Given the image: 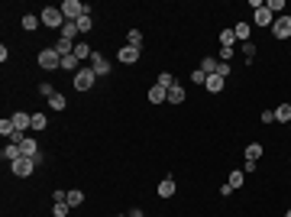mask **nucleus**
Wrapping results in <instances>:
<instances>
[{"label":"nucleus","mask_w":291,"mask_h":217,"mask_svg":"<svg viewBox=\"0 0 291 217\" xmlns=\"http://www.w3.org/2000/svg\"><path fill=\"white\" fill-rule=\"evenodd\" d=\"M217 39H220V49H233V46H236V32H233V26H230V30H220V36H217Z\"/></svg>","instance_id":"obj_15"},{"label":"nucleus","mask_w":291,"mask_h":217,"mask_svg":"<svg viewBox=\"0 0 291 217\" xmlns=\"http://www.w3.org/2000/svg\"><path fill=\"white\" fill-rule=\"evenodd\" d=\"M259 120H262L265 126H272V124H275V110H262V114H259Z\"/></svg>","instance_id":"obj_37"},{"label":"nucleus","mask_w":291,"mask_h":217,"mask_svg":"<svg viewBox=\"0 0 291 217\" xmlns=\"http://www.w3.org/2000/svg\"><path fill=\"white\" fill-rule=\"evenodd\" d=\"M155 85H159V88H165V91H169V88L175 85V78H172L169 71H162V75H159V81H155Z\"/></svg>","instance_id":"obj_34"},{"label":"nucleus","mask_w":291,"mask_h":217,"mask_svg":"<svg viewBox=\"0 0 291 217\" xmlns=\"http://www.w3.org/2000/svg\"><path fill=\"white\" fill-rule=\"evenodd\" d=\"M20 26H23L26 32H36L39 26H42V20H39V16H32V13H26L23 20H20Z\"/></svg>","instance_id":"obj_18"},{"label":"nucleus","mask_w":291,"mask_h":217,"mask_svg":"<svg viewBox=\"0 0 291 217\" xmlns=\"http://www.w3.org/2000/svg\"><path fill=\"white\" fill-rule=\"evenodd\" d=\"M262 153H265V146H262V143H249V146H246V162H259Z\"/></svg>","instance_id":"obj_14"},{"label":"nucleus","mask_w":291,"mask_h":217,"mask_svg":"<svg viewBox=\"0 0 291 217\" xmlns=\"http://www.w3.org/2000/svg\"><path fill=\"white\" fill-rule=\"evenodd\" d=\"M36 62H39V68H46V71H55V68H61V55L55 52V49H42Z\"/></svg>","instance_id":"obj_3"},{"label":"nucleus","mask_w":291,"mask_h":217,"mask_svg":"<svg viewBox=\"0 0 291 217\" xmlns=\"http://www.w3.org/2000/svg\"><path fill=\"white\" fill-rule=\"evenodd\" d=\"M175 194V179H162L159 182V198H172Z\"/></svg>","instance_id":"obj_22"},{"label":"nucleus","mask_w":291,"mask_h":217,"mask_svg":"<svg viewBox=\"0 0 291 217\" xmlns=\"http://www.w3.org/2000/svg\"><path fill=\"white\" fill-rule=\"evenodd\" d=\"M39 94H42V97L49 101V97H52V94H58V91H55V85H49V81H42V85H39Z\"/></svg>","instance_id":"obj_35"},{"label":"nucleus","mask_w":291,"mask_h":217,"mask_svg":"<svg viewBox=\"0 0 291 217\" xmlns=\"http://www.w3.org/2000/svg\"><path fill=\"white\" fill-rule=\"evenodd\" d=\"M243 182H246V172L233 169V172H230V182H227V185H230L233 191H239V188H243Z\"/></svg>","instance_id":"obj_23"},{"label":"nucleus","mask_w":291,"mask_h":217,"mask_svg":"<svg viewBox=\"0 0 291 217\" xmlns=\"http://www.w3.org/2000/svg\"><path fill=\"white\" fill-rule=\"evenodd\" d=\"M49 126V117L46 114H32V130H46Z\"/></svg>","instance_id":"obj_32"},{"label":"nucleus","mask_w":291,"mask_h":217,"mask_svg":"<svg viewBox=\"0 0 291 217\" xmlns=\"http://www.w3.org/2000/svg\"><path fill=\"white\" fill-rule=\"evenodd\" d=\"M94 81H97V75H94V68H91V65H85L81 71H75V88H78L81 94H85V91H91V88H94Z\"/></svg>","instance_id":"obj_2"},{"label":"nucleus","mask_w":291,"mask_h":217,"mask_svg":"<svg viewBox=\"0 0 291 217\" xmlns=\"http://www.w3.org/2000/svg\"><path fill=\"white\" fill-rule=\"evenodd\" d=\"M275 124H291V104H278L275 107Z\"/></svg>","instance_id":"obj_19"},{"label":"nucleus","mask_w":291,"mask_h":217,"mask_svg":"<svg viewBox=\"0 0 291 217\" xmlns=\"http://www.w3.org/2000/svg\"><path fill=\"white\" fill-rule=\"evenodd\" d=\"M78 32H81V36H85V32H91L94 30V20H91V13H85V16H81V20H78Z\"/></svg>","instance_id":"obj_26"},{"label":"nucleus","mask_w":291,"mask_h":217,"mask_svg":"<svg viewBox=\"0 0 291 217\" xmlns=\"http://www.w3.org/2000/svg\"><path fill=\"white\" fill-rule=\"evenodd\" d=\"M78 36H81V32H78L75 23H65V26H61V39H71V42H75Z\"/></svg>","instance_id":"obj_29"},{"label":"nucleus","mask_w":291,"mask_h":217,"mask_svg":"<svg viewBox=\"0 0 291 217\" xmlns=\"http://www.w3.org/2000/svg\"><path fill=\"white\" fill-rule=\"evenodd\" d=\"M217 65H220V59H214V55H207V59H201L198 68L204 71V75H217Z\"/></svg>","instance_id":"obj_16"},{"label":"nucleus","mask_w":291,"mask_h":217,"mask_svg":"<svg viewBox=\"0 0 291 217\" xmlns=\"http://www.w3.org/2000/svg\"><path fill=\"white\" fill-rule=\"evenodd\" d=\"M204 88H207V91H210V94H220L223 88H227V78H220V75H207Z\"/></svg>","instance_id":"obj_11"},{"label":"nucleus","mask_w":291,"mask_h":217,"mask_svg":"<svg viewBox=\"0 0 291 217\" xmlns=\"http://www.w3.org/2000/svg\"><path fill=\"white\" fill-rule=\"evenodd\" d=\"M91 55H94V49L87 46V42H78L75 46V59L78 62H91Z\"/></svg>","instance_id":"obj_17"},{"label":"nucleus","mask_w":291,"mask_h":217,"mask_svg":"<svg viewBox=\"0 0 291 217\" xmlns=\"http://www.w3.org/2000/svg\"><path fill=\"white\" fill-rule=\"evenodd\" d=\"M162 101H169V91H165V88H149V104H162Z\"/></svg>","instance_id":"obj_20"},{"label":"nucleus","mask_w":291,"mask_h":217,"mask_svg":"<svg viewBox=\"0 0 291 217\" xmlns=\"http://www.w3.org/2000/svg\"><path fill=\"white\" fill-rule=\"evenodd\" d=\"M169 104H184V88L178 85V81L169 88Z\"/></svg>","instance_id":"obj_21"},{"label":"nucleus","mask_w":291,"mask_h":217,"mask_svg":"<svg viewBox=\"0 0 291 217\" xmlns=\"http://www.w3.org/2000/svg\"><path fill=\"white\" fill-rule=\"evenodd\" d=\"M191 81H194V85H204V81H207V75H204L201 68H194V71H191Z\"/></svg>","instance_id":"obj_38"},{"label":"nucleus","mask_w":291,"mask_h":217,"mask_svg":"<svg viewBox=\"0 0 291 217\" xmlns=\"http://www.w3.org/2000/svg\"><path fill=\"white\" fill-rule=\"evenodd\" d=\"M68 211H71V204H68V201L52 204V217H68Z\"/></svg>","instance_id":"obj_30"},{"label":"nucleus","mask_w":291,"mask_h":217,"mask_svg":"<svg viewBox=\"0 0 291 217\" xmlns=\"http://www.w3.org/2000/svg\"><path fill=\"white\" fill-rule=\"evenodd\" d=\"M91 68H94V75H97V78H107V75H110V62H107L100 52L91 55Z\"/></svg>","instance_id":"obj_7"},{"label":"nucleus","mask_w":291,"mask_h":217,"mask_svg":"<svg viewBox=\"0 0 291 217\" xmlns=\"http://www.w3.org/2000/svg\"><path fill=\"white\" fill-rule=\"evenodd\" d=\"M126 46L143 49V32H139V30H130V32H126Z\"/></svg>","instance_id":"obj_27"},{"label":"nucleus","mask_w":291,"mask_h":217,"mask_svg":"<svg viewBox=\"0 0 291 217\" xmlns=\"http://www.w3.org/2000/svg\"><path fill=\"white\" fill-rule=\"evenodd\" d=\"M253 23H256V26H268V30H272V23H275V13H272L268 7H259V10L253 13Z\"/></svg>","instance_id":"obj_8"},{"label":"nucleus","mask_w":291,"mask_h":217,"mask_svg":"<svg viewBox=\"0 0 291 217\" xmlns=\"http://www.w3.org/2000/svg\"><path fill=\"white\" fill-rule=\"evenodd\" d=\"M32 169H36V159H16V162H10V172H13L16 179H29L32 175Z\"/></svg>","instance_id":"obj_4"},{"label":"nucleus","mask_w":291,"mask_h":217,"mask_svg":"<svg viewBox=\"0 0 291 217\" xmlns=\"http://www.w3.org/2000/svg\"><path fill=\"white\" fill-rule=\"evenodd\" d=\"M0 133H3L7 140H10V136L16 133V126H13V120H10V117H3V120H0Z\"/></svg>","instance_id":"obj_31"},{"label":"nucleus","mask_w":291,"mask_h":217,"mask_svg":"<svg viewBox=\"0 0 291 217\" xmlns=\"http://www.w3.org/2000/svg\"><path fill=\"white\" fill-rule=\"evenodd\" d=\"M265 7L272 10V13H275V16H282V10H285V0H268Z\"/></svg>","instance_id":"obj_36"},{"label":"nucleus","mask_w":291,"mask_h":217,"mask_svg":"<svg viewBox=\"0 0 291 217\" xmlns=\"http://www.w3.org/2000/svg\"><path fill=\"white\" fill-rule=\"evenodd\" d=\"M49 107L52 110H65L68 107V97H65V94H52V97H49Z\"/></svg>","instance_id":"obj_24"},{"label":"nucleus","mask_w":291,"mask_h":217,"mask_svg":"<svg viewBox=\"0 0 291 217\" xmlns=\"http://www.w3.org/2000/svg\"><path fill=\"white\" fill-rule=\"evenodd\" d=\"M78 65H81V62H78V59H75V52H71V55H65V59H61V68H65V71H81V68H78Z\"/></svg>","instance_id":"obj_28"},{"label":"nucleus","mask_w":291,"mask_h":217,"mask_svg":"<svg viewBox=\"0 0 291 217\" xmlns=\"http://www.w3.org/2000/svg\"><path fill=\"white\" fill-rule=\"evenodd\" d=\"M116 59H120L123 65H136L139 62V49L136 46H123L120 52H116Z\"/></svg>","instance_id":"obj_9"},{"label":"nucleus","mask_w":291,"mask_h":217,"mask_svg":"<svg viewBox=\"0 0 291 217\" xmlns=\"http://www.w3.org/2000/svg\"><path fill=\"white\" fill-rule=\"evenodd\" d=\"M10 120H13V126H16L20 133L32 130V114H26V110H16V114H10Z\"/></svg>","instance_id":"obj_6"},{"label":"nucleus","mask_w":291,"mask_h":217,"mask_svg":"<svg viewBox=\"0 0 291 217\" xmlns=\"http://www.w3.org/2000/svg\"><path fill=\"white\" fill-rule=\"evenodd\" d=\"M285 217H291V208H288V214H285Z\"/></svg>","instance_id":"obj_42"},{"label":"nucleus","mask_w":291,"mask_h":217,"mask_svg":"<svg viewBox=\"0 0 291 217\" xmlns=\"http://www.w3.org/2000/svg\"><path fill=\"white\" fill-rule=\"evenodd\" d=\"M20 149H23V155H26V159H39V155H42V153H39V143L32 140V136H26V140L20 143ZM36 165H39V162H36Z\"/></svg>","instance_id":"obj_10"},{"label":"nucleus","mask_w":291,"mask_h":217,"mask_svg":"<svg viewBox=\"0 0 291 217\" xmlns=\"http://www.w3.org/2000/svg\"><path fill=\"white\" fill-rule=\"evenodd\" d=\"M272 36H275V39H291V16L288 13L275 16V23H272Z\"/></svg>","instance_id":"obj_5"},{"label":"nucleus","mask_w":291,"mask_h":217,"mask_svg":"<svg viewBox=\"0 0 291 217\" xmlns=\"http://www.w3.org/2000/svg\"><path fill=\"white\" fill-rule=\"evenodd\" d=\"M233 59V49H220V62H230Z\"/></svg>","instance_id":"obj_40"},{"label":"nucleus","mask_w":291,"mask_h":217,"mask_svg":"<svg viewBox=\"0 0 291 217\" xmlns=\"http://www.w3.org/2000/svg\"><path fill=\"white\" fill-rule=\"evenodd\" d=\"M233 32H236V42H249V32H253V23H246V20H239V23L233 26Z\"/></svg>","instance_id":"obj_13"},{"label":"nucleus","mask_w":291,"mask_h":217,"mask_svg":"<svg viewBox=\"0 0 291 217\" xmlns=\"http://www.w3.org/2000/svg\"><path fill=\"white\" fill-rule=\"evenodd\" d=\"M0 155H3V162H16V159H23V149L16 146V143H7Z\"/></svg>","instance_id":"obj_12"},{"label":"nucleus","mask_w":291,"mask_h":217,"mask_svg":"<svg viewBox=\"0 0 291 217\" xmlns=\"http://www.w3.org/2000/svg\"><path fill=\"white\" fill-rule=\"evenodd\" d=\"M126 217H146V214H143V211H139V208H133V211H130V214H126Z\"/></svg>","instance_id":"obj_41"},{"label":"nucleus","mask_w":291,"mask_h":217,"mask_svg":"<svg viewBox=\"0 0 291 217\" xmlns=\"http://www.w3.org/2000/svg\"><path fill=\"white\" fill-rule=\"evenodd\" d=\"M65 201H68L71 208H81V204H85V191H78V188H71V191H68V198H65Z\"/></svg>","instance_id":"obj_25"},{"label":"nucleus","mask_w":291,"mask_h":217,"mask_svg":"<svg viewBox=\"0 0 291 217\" xmlns=\"http://www.w3.org/2000/svg\"><path fill=\"white\" fill-rule=\"evenodd\" d=\"M217 75H220V78H230V62H220V65H217Z\"/></svg>","instance_id":"obj_39"},{"label":"nucleus","mask_w":291,"mask_h":217,"mask_svg":"<svg viewBox=\"0 0 291 217\" xmlns=\"http://www.w3.org/2000/svg\"><path fill=\"white\" fill-rule=\"evenodd\" d=\"M243 59H246V62H253V59H256V42H253V39L243 42Z\"/></svg>","instance_id":"obj_33"},{"label":"nucleus","mask_w":291,"mask_h":217,"mask_svg":"<svg viewBox=\"0 0 291 217\" xmlns=\"http://www.w3.org/2000/svg\"><path fill=\"white\" fill-rule=\"evenodd\" d=\"M39 20H42V26H49V30H58V26L68 23V20H65V13H61V7H42Z\"/></svg>","instance_id":"obj_1"}]
</instances>
